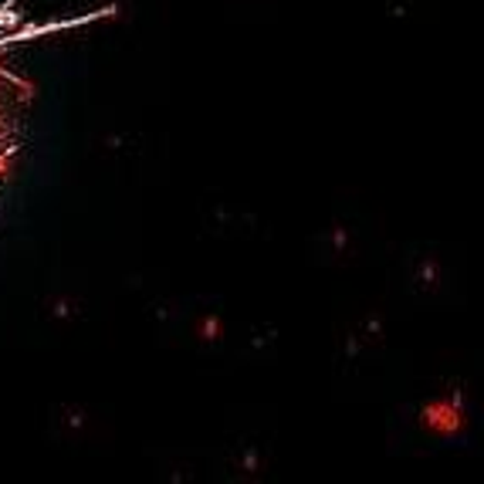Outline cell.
Segmentation results:
<instances>
[{
	"label": "cell",
	"mask_w": 484,
	"mask_h": 484,
	"mask_svg": "<svg viewBox=\"0 0 484 484\" xmlns=\"http://www.w3.org/2000/svg\"><path fill=\"white\" fill-rule=\"evenodd\" d=\"M106 11H91V14H78V18L65 20H31L24 14L18 0H0V179L11 173V163L18 156L20 139H18V119H14V106L20 95V78L11 72V52L35 41V37H48L54 31L65 28H82L99 20Z\"/></svg>",
	"instance_id": "obj_1"
}]
</instances>
